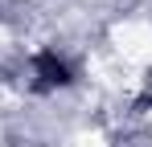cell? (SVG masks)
Masks as SVG:
<instances>
[{
	"label": "cell",
	"instance_id": "cell-1",
	"mask_svg": "<svg viewBox=\"0 0 152 147\" xmlns=\"http://www.w3.org/2000/svg\"><path fill=\"white\" fill-rule=\"evenodd\" d=\"M66 82H70V66L58 53H37L33 57V86L37 90H58Z\"/></svg>",
	"mask_w": 152,
	"mask_h": 147
},
{
	"label": "cell",
	"instance_id": "cell-2",
	"mask_svg": "<svg viewBox=\"0 0 152 147\" xmlns=\"http://www.w3.org/2000/svg\"><path fill=\"white\" fill-rule=\"evenodd\" d=\"M144 102H148V106H152V86H148V94H144Z\"/></svg>",
	"mask_w": 152,
	"mask_h": 147
}]
</instances>
